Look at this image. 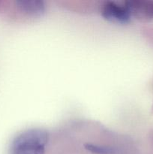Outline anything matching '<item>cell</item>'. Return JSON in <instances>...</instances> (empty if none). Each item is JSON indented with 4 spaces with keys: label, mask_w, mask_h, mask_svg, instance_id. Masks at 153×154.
Instances as JSON below:
<instances>
[{
    "label": "cell",
    "mask_w": 153,
    "mask_h": 154,
    "mask_svg": "<svg viewBox=\"0 0 153 154\" xmlns=\"http://www.w3.org/2000/svg\"><path fill=\"white\" fill-rule=\"evenodd\" d=\"M49 135L46 130L32 128L18 134L10 144V154H45Z\"/></svg>",
    "instance_id": "6da1fadb"
},
{
    "label": "cell",
    "mask_w": 153,
    "mask_h": 154,
    "mask_svg": "<svg viewBox=\"0 0 153 154\" xmlns=\"http://www.w3.org/2000/svg\"><path fill=\"white\" fill-rule=\"evenodd\" d=\"M16 4L21 11L32 16H41L45 11V5L40 0H20Z\"/></svg>",
    "instance_id": "277c9868"
},
{
    "label": "cell",
    "mask_w": 153,
    "mask_h": 154,
    "mask_svg": "<svg viewBox=\"0 0 153 154\" xmlns=\"http://www.w3.org/2000/svg\"><path fill=\"white\" fill-rule=\"evenodd\" d=\"M125 2L131 17L140 21L153 20V0H131Z\"/></svg>",
    "instance_id": "3957f363"
},
{
    "label": "cell",
    "mask_w": 153,
    "mask_h": 154,
    "mask_svg": "<svg viewBox=\"0 0 153 154\" xmlns=\"http://www.w3.org/2000/svg\"><path fill=\"white\" fill-rule=\"evenodd\" d=\"M101 15L109 22L117 24L128 23L132 18L125 2H106L102 5Z\"/></svg>",
    "instance_id": "7a4b0ae2"
},
{
    "label": "cell",
    "mask_w": 153,
    "mask_h": 154,
    "mask_svg": "<svg viewBox=\"0 0 153 154\" xmlns=\"http://www.w3.org/2000/svg\"><path fill=\"white\" fill-rule=\"evenodd\" d=\"M86 148L94 154H116V150H113L110 147L95 145L92 144H86Z\"/></svg>",
    "instance_id": "5b68a950"
}]
</instances>
